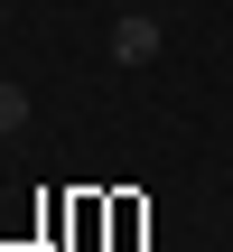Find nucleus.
Returning <instances> with one entry per match:
<instances>
[{
  "label": "nucleus",
  "instance_id": "f257e3e1",
  "mask_svg": "<svg viewBox=\"0 0 233 252\" xmlns=\"http://www.w3.org/2000/svg\"><path fill=\"white\" fill-rule=\"evenodd\" d=\"M159 37H168V28H159L149 9H131V19H112V65H149V56H159Z\"/></svg>",
  "mask_w": 233,
  "mask_h": 252
},
{
  "label": "nucleus",
  "instance_id": "f03ea898",
  "mask_svg": "<svg viewBox=\"0 0 233 252\" xmlns=\"http://www.w3.org/2000/svg\"><path fill=\"white\" fill-rule=\"evenodd\" d=\"M9 131H28V94H19V84L0 75V140H9Z\"/></svg>",
  "mask_w": 233,
  "mask_h": 252
}]
</instances>
